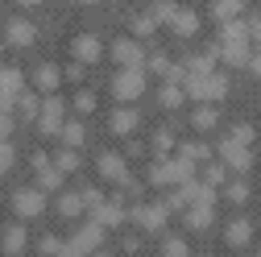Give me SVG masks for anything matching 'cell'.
Returning a JSON list of instances; mask_svg holds the SVG:
<instances>
[{"label":"cell","mask_w":261,"mask_h":257,"mask_svg":"<svg viewBox=\"0 0 261 257\" xmlns=\"http://www.w3.org/2000/svg\"><path fill=\"white\" fill-rule=\"evenodd\" d=\"M25 91L29 87H25V75L17 67H0V112L13 116V108H17V100H21Z\"/></svg>","instance_id":"obj_1"},{"label":"cell","mask_w":261,"mask_h":257,"mask_svg":"<svg viewBox=\"0 0 261 257\" xmlns=\"http://www.w3.org/2000/svg\"><path fill=\"white\" fill-rule=\"evenodd\" d=\"M145 91V67H124L112 75V95L116 100H137Z\"/></svg>","instance_id":"obj_2"},{"label":"cell","mask_w":261,"mask_h":257,"mask_svg":"<svg viewBox=\"0 0 261 257\" xmlns=\"http://www.w3.org/2000/svg\"><path fill=\"white\" fill-rule=\"evenodd\" d=\"M224 91H228L224 75H187V95H195V100H203V104L220 100Z\"/></svg>","instance_id":"obj_3"},{"label":"cell","mask_w":261,"mask_h":257,"mask_svg":"<svg viewBox=\"0 0 261 257\" xmlns=\"http://www.w3.org/2000/svg\"><path fill=\"white\" fill-rule=\"evenodd\" d=\"M13 212H17L21 220H38V216L46 212V191H42V187H21L17 195H13Z\"/></svg>","instance_id":"obj_4"},{"label":"cell","mask_w":261,"mask_h":257,"mask_svg":"<svg viewBox=\"0 0 261 257\" xmlns=\"http://www.w3.org/2000/svg\"><path fill=\"white\" fill-rule=\"evenodd\" d=\"M62 124H67V108H62L58 95H46V100H42V116H38V133L58 137V133H62Z\"/></svg>","instance_id":"obj_5"},{"label":"cell","mask_w":261,"mask_h":257,"mask_svg":"<svg viewBox=\"0 0 261 257\" xmlns=\"http://www.w3.org/2000/svg\"><path fill=\"white\" fill-rule=\"evenodd\" d=\"M100 241H104V228L95 220H87V224H75V233H71V249H79V253H95L100 249Z\"/></svg>","instance_id":"obj_6"},{"label":"cell","mask_w":261,"mask_h":257,"mask_svg":"<svg viewBox=\"0 0 261 257\" xmlns=\"http://www.w3.org/2000/svg\"><path fill=\"white\" fill-rule=\"evenodd\" d=\"M166 203H137L133 208V220H137V228L141 233H153V228H162V224H166Z\"/></svg>","instance_id":"obj_7"},{"label":"cell","mask_w":261,"mask_h":257,"mask_svg":"<svg viewBox=\"0 0 261 257\" xmlns=\"http://www.w3.org/2000/svg\"><path fill=\"white\" fill-rule=\"evenodd\" d=\"M34 174H38V187H42V191H58L62 178H67V174H62L46 153H34Z\"/></svg>","instance_id":"obj_8"},{"label":"cell","mask_w":261,"mask_h":257,"mask_svg":"<svg viewBox=\"0 0 261 257\" xmlns=\"http://www.w3.org/2000/svg\"><path fill=\"white\" fill-rule=\"evenodd\" d=\"M25 245H29V237H25V220L9 224V228L0 233V249H5L9 257H21V253H25Z\"/></svg>","instance_id":"obj_9"},{"label":"cell","mask_w":261,"mask_h":257,"mask_svg":"<svg viewBox=\"0 0 261 257\" xmlns=\"http://www.w3.org/2000/svg\"><path fill=\"white\" fill-rule=\"evenodd\" d=\"M71 54H75V62H100V58H104V46H100V38L79 34V38L71 42Z\"/></svg>","instance_id":"obj_10"},{"label":"cell","mask_w":261,"mask_h":257,"mask_svg":"<svg viewBox=\"0 0 261 257\" xmlns=\"http://www.w3.org/2000/svg\"><path fill=\"white\" fill-rule=\"evenodd\" d=\"M34 38H38V29L29 25V21H21V17L5 25V42L9 46H34Z\"/></svg>","instance_id":"obj_11"},{"label":"cell","mask_w":261,"mask_h":257,"mask_svg":"<svg viewBox=\"0 0 261 257\" xmlns=\"http://www.w3.org/2000/svg\"><path fill=\"white\" fill-rule=\"evenodd\" d=\"M108 54L116 58V67H120V71H124V67H141V46H137V42H112Z\"/></svg>","instance_id":"obj_12"},{"label":"cell","mask_w":261,"mask_h":257,"mask_svg":"<svg viewBox=\"0 0 261 257\" xmlns=\"http://www.w3.org/2000/svg\"><path fill=\"white\" fill-rule=\"evenodd\" d=\"M220 58L228 62V67H249L253 46H249V42H224V46H220Z\"/></svg>","instance_id":"obj_13"},{"label":"cell","mask_w":261,"mask_h":257,"mask_svg":"<svg viewBox=\"0 0 261 257\" xmlns=\"http://www.w3.org/2000/svg\"><path fill=\"white\" fill-rule=\"evenodd\" d=\"M91 220L100 224V228H120V224H124V208L120 203H100L91 212Z\"/></svg>","instance_id":"obj_14"},{"label":"cell","mask_w":261,"mask_h":257,"mask_svg":"<svg viewBox=\"0 0 261 257\" xmlns=\"http://www.w3.org/2000/svg\"><path fill=\"white\" fill-rule=\"evenodd\" d=\"M58 83H62V71H58V67H50V62H42V67L34 71V87H38V91H46V95H50Z\"/></svg>","instance_id":"obj_15"},{"label":"cell","mask_w":261,"mask_h":257,"mask_svg":"<svg viewBox=\"0 0 261 257\" xmlns=\"http://www.w3.org/2000/svg\"><path fill=\"white\" fill-rule=\"evenodd\" d=\"M21 120H38L42 116V100H38V91H25L21 100H17V108H13Z\"/></svg>","instance_id":"obj_16"},{"label":"cell","mask_w":261,"mask_h":257,"mask_svg":"<svg viewBox=\"0 0 261 257\" xmlns=\"http://www.w3.org/2000/svg\"><path fill=\"white\" fill-rule=\"evenodd\" d=\"M108 128H112V133H133V128H137V112L133 108H116L108 116Z\"/></svg>","instance_id":"obj_17"},{"label":"cell","mask_w":261,"mask_h":257,"mask_svg":"<svg viewBox=\"0 0 261 257\" xmlns=\"http://www.w3.org/2000/svg\"><path fill=\"white\" fill-rule=\"evenodd\" d=\"M100 174L124 183V178H128V174H124V158H116V153H100Z\"/></svg>","instance_id":"obj_18"},{"label":"cell","mask_w":261,"mask_h":257,"mask_svg":"<svg viewBox=\"0 0 261 257\" xmlns=\"http://www.w3.org/2000/svg\"><path fill=\"white\" fill-rule=\"evenodd\" d=\"M54 208H58V216H62V220H75V216L83 212V195H79V191H75V195H58V199H54Z\"/></svg>","instance_id":"obj_19"},{"label":"cell","mask_w":261,"mask_h":257,"mask_svg":"<svg viewBox=\"0 0 261 257\" xmlns=\"http://www.w3.org/2000/svg\"><path fill=\"white\" fill-rule=\"evenodd\" d=\"M220 153H224V162L232 166V170H245V166H249V153H245V145H237V141H224Z\"/></svg>","instance_id":"obj_20"},{"label":"cell","mask_w":261,"mask_h":257,"mask_svg":"<svg viewBox=\"0 0 261 257\" xmlns=\"http://www.w3.org/2000/svg\"><path fill=\"white\" fill-rule=\"evenodd\" d=\"M62 141H67V149H79L83 145V137H87V128L79 124V120H67V124H62V133H58Z\"/></svg>","instance_id":"obj_21"},{"label":"cell","mask_w":261,"mask_h":257,"mask_svg":"<svg viewBox=\"0 0 261 257\" xmlns=\"http://www.w3.org/2000/svg\"><path fill=\"white\" fill-rule=\"evenodd\" d=\"M195 29H199V17H195L191 9H178V13H174V34L187 38V34H195Z\"/></svg>","instance_id":"obj_22"},{"label":"cell","mask_w":261,"mask_h":257,"mask_svg":"<svg viewBox=\"0 0 261 257\" xmlns=\"http://www.w3.org/2000/svg\"><path fill=\"white\" fill-rule=\"evenodd\" d=\"M187 224H191V228H207V224H212V203H195V208H187Z\"/></svg>","instance_id":"obj_23"},{"label":"cell","mask_w":261,"mask_h":257,"mask_svg":"<svg viewBox=\"0 0 261 257\" xmlns=\"http://www.w3.org/2000/svg\"><path fill=\"white\" fill-rule=\"evenodd\" d=\"M249 237H253V228H249V220H232L228 224V245H249Z\"/></svg>","instance_id":"obj_24"},{"label":"cell","mask_w":261,"mask_h":257,"mask_svg":"<svg viewBox=\"0 0 261 257\" xmlns=\"http://www.w3.org/2000/svg\"><path fill=\"white\" fill-rule=\"evenodd\" d=\"M38 253H42V257H62V253H67V241H58V237H42V241H38Z\"/></svg>","instance_id":"obj_25"},{"label":"cell","mask_w":261,"mask_h":257,"mask_svg":"<svg viewBox=\"0 0 261 257\" xmlns=\"http://www.w3.org/2000/svg\"><path fill=\"white\" fill-rule=\"evenodd\" d=\"M54 166H58L62 174H71V170L79 166V153H75V149H58V153H54Z\"/></svg>","instance_id":"obj_26"},{"label":"cell","mask_w":261,"mask_h":257,"mask_svg":"<svg viewBox=\"0 0 261 257\" xmlns=\"http://www.w3.org/2000/svg\"><path fill=\"white\" fill-rule=\"evenodd\" d=\"M237 13H241V0H216V17L220 21H237Z\"/></svg>","instance_id":"obj_27"},{"label":"cell","mask_w":261,"mask_h":257,"mask_svg":"<svg viewBox=\"0 0 261 257\" xmlns=\"http://www.w3.org/2000/svg\"><path fill=\"white\" fill-rule=\"evenodd\" d=\"M182 95H187V91H182L178 83H166V87H162V104H166V108H178Z\"/></svg>","instance_id":"obj_28"},{"label":"cell","mask_w":261,"mask_h":257,"mask_svg":"<svg viewBox=\"0 0 261 257\" xmlns=\"http://www.w3.org/2000/svg\"><path fill=\"white\" fill-rule=\"evenodd\" d=\"M195 128H216V108H212V104L195 108Z\"/></svg>","instance_id":"obj_29"},{"label":"cell","mask_w":261,"mask_h":257,"mask_svg":"<svg viewBox=\"0 0 261 257\" xmlns=\"http://www.w3.org/2000/svg\"><path fill=\"white\" fill-rule=\"evenodd\" d=\"M13 162H17V149H13L9 141H0V174H9Z\"/></svg>","instance_id":"obj_30"},{"label":"cell","mask_w":261,"mask_h":257,"mask_svg":"<svg viewBox=\"0 0 261 257\" xmlns=\"http://www.w3.org/2000/svg\"><path fill=\"white\" fill-rule=\"evenodd\" d=\"M153 25H158V21H153V13H141V17L133 21V34H153Z\"/></svg>","instance_id":"obj_31"},{"label":"cell","mask_w":261,"mask_h":257,"mask_svg":"<svg viewBox=\"0 0 261 257\" xmlns=\"http://www.w3.org/2000/svg\"><path fill=\"white\" fill-rule=\"evenodd\" d=\"M91 108H95V95H91V91H79V95H75V112H83V116H87Z\"/></svg>","instance_id":"obj_32"},{"label":"cell","mask_w":261,"mask_h":257,"mask_svg":"<svg viewBox=\"0 0 261 257\" xmlns=\"http://www.w3.org/2000/svg\"><path fill=\"white\" fill-rule=\"evenodd\" d=\"M166 257H187V241L170 237V241H166Z\"/></svg>","instance_id":"obj_33"},{"label":"cell","mask_w":261,"mask_h":257,"mask_svg":"<svg viewBox=\"0 0 261 257\" xmlns=\"http://www.w3.org/2000/svg\"><path fill=\"white\" fill-rule=\"evenodd\" d=\"M232 141H237V145L253 141V128H249V124H237V128H232Z\"/></svg>","instance_id":"obj_34"},{"label":"cell","mask_w":261,"mask_h":257,"mask_svg":"<svg viewBox=\"0 0 261 257\" xmlns=\"http://www.w3.org/2000/svg\"><path fill=\"white\" fill-rule=\"evenodd\" d=\"M9 137H13V116L0 112V141H9Z\"/></svg>","instance_id":"obj_35"},{"label":"cell","mask_w":261,"mask_h":257,"mask_svg":"<svg viewBox=\"0 0 261 257\" xmlns=\"http://www.w3.org/2000/svg\"><path fill=\"white\" fill-rule=\"evenodd\" d=\"M245 195H249L245 183H232V187H228V199H232V203H245Z\"/></svg>","instance_id":"obj_36"},{"label":"cell","mask_w":261,"mask_h":257,"mask_svg":"<svg viewBox=\"0 0 261 257\" xmlns=\"http://www.w3.org/2000/svg\"><path fill=\"white\" fill-rule=\"evenodd\" d=\"M249 67H253V75H261V50H253V58H249Z\"/></svg>","instance_id":"obj_37"},{"label":"cell","mask_w":261,"mask_h":257,"mask_svg":"<svg viewBox=\"0 0 261 257\" xmlns=\"http://www.w3.org/2000/svg\"><path fill=\"white\" fill-rule=\"evenodd\" d=\"M62 257H87V253H79V249H71V245H67V253H62Z\"/></svg>","instance_id":"obj_38"},{"label":"cell","mask_w":261,"mask_h":257,"mask_svg":"<svg viewBox=\"0 0 261 257\" xmlns=\"http://www.w3.org/2000/svg\"><path fill=\"white\" fill-rule=\"evenodd\" d=\"M17 5H42V0H17Z\"/></svg>","instance_id":"obj_39"},{"label":"cell","mask_w":261,"mask_h":257,"mask_svg":"<svg viewBox=\"0 0 261 257\" xmlns=\"http://www.w3.org/2000/svg\"><path fill=\"white\" fill-rule=\"evenodd\" d=\"M0 54H5V42H0Z\"/></svg>","instance_id":"obj_40"},{"label":"cell","mask_w":261,"mask_h":257,"mask_svg":"<svg viewBox=\"0 0 261 257\" xmlns=\"http://www.w3.org/2000/svg\"><path fill=\"white\" fill-rule=\"evenodd\" d=\"M95 257H108V253H95Z\"/></svg>","instance_id":"obj_41"}]
</instances>
